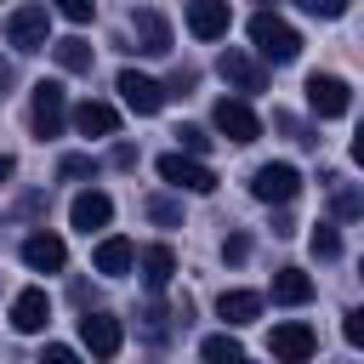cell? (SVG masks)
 Masks as SVG:
<instances>
[{
	"label": "cell",
	"instance_id": "obj_1",
	"mask_svg": "<svg viewBox=\"0 0 364 364\" xmlns=\"http://www.w3.org/2000/svg\"><path fill=\"white\" fill-rule=\"evenodd\" d=\"M250 46H256L267 63H296V57H301V34H296L284 17H273V11H256V17H250Z\"/></svg>",
	"mask_w": 364,
	"mask_h": 364
},
{
	"label": "cell",
	"instance_id": "obj_2",
	"mask_svg": "<svg viewBox=\"0 0 364 364\" xmlns=\"http://www.w3.org/2000/svg\"><path fill=\"white\" fill-rule=\"evenodd\" d=\"M28 125H34V136H40V142H46V136H63V125H68V91H63L57 80H40V85H34Z\"/></svg>",
	"mask_w": 364,
	"mask_h": 364
},
{
	"label": "cell",
	"instance_id": "obj_3",
	"mask_svg": "<svg viewBox=\"0 0 364 364\" xmlns=\"http://www.w3.org/2000/svg\"><path fill=\"white\" fill-rule=\"evenodd\" d=\"M313 347H318V336H313V324H301V318H284V324H273V336H267L273 364H307Z\"/></svg>",
	"mask_w": 364,
	"mask_h": 364
},
{
	"label": "cell",
	"instance_id": "obj_4",
	"mask_svg": "<svg viewBox=\"0 0 364 364\" xmlns=\"http://www.w3.org/2000/svg\"><path fill=\"white\" fill-rule=\"evenodd\" d=\"M159 176H165L176 193H210V188H216V171H210L205 159H193V154H165V159H159Z\"/></svg>",
	"mask_w": 364,
	"mask_h": 364
},
{
	"label": "cell",
	"instance_id": "obj_5",
	"mask_svg": "<svg viewBox=\"0 0 364 364\" xmlns=\"http://www.w3.org/2000/svg\"><path fill=\"white\" fill-rule=\"evenodd\" d=\"M250 193L262 199V205H290L296 193H301V171L296 165H256V176H250Z\"/></svg>",
	"mask_w": 364,
	"mask_h": 364
},
{
	"label": "cell",
	"instance_id": "obj_6",
	"mask_svg": "<svg viewBox=\"0 0 364 364\" xmlns=\"http://www.w3.org/2000/svg\"><path fill=\"white\" fill-rule=\"evenodd\" d=\"M46 34H51V11L46 6H17L6 17V40L17 51H46Z\"/></svg>",
	"mask_w": 364,
	"mask_h": 364
},
{
	"label": "cell",
	"instance_id": "obj_7",
	"mask_svg": "<svg viewBox=\"0 0 364 364\" xmlns=\"http://www.w3.org/2000/svg\"><path fill=\"white\" fill-rule=\"evenodd\" d=\"M210 119H216V131H222L228 142H239V148L262 136V119L250 114V102H245V97H222V102L210 108Z\"/></svg>",
	"mask_w": 364,
	"mask_h": 364
},
{
	"label": "cell",
	"instance_id": "obj_8",
	"mask_svg": "<svg viewBox=\"0 0 364 364\" xmlns=\"http://www.w3.org/2000/svg\"><path fill=\"white\" fill-rule=\"evenodd\" d=\"M307 108H313L318 119H341V114L353 108L347 80H341V74H313V80H307Z\"/></svg>",
	"mask_w": 364,
	"mask_h": 364
},
{
	"label": "cell",
	"instance_id": "obj_9",
	"mask_svg": "<svg viewBox=\"0 0 364 364\" xmlns=\"http://www.w3.org/2000/svg\"><path fill=\"white\" fill-rule=\"evenodd\" d=\"M216 68H222V80H228L233 91H245V97H256V91H267V68H262V63H256L250 51H239V46H228Z\"/></svg>",
	"mask_w": 364,
	"mask_h": 364
},
{
	"label": "cell",
	"instance_id": "obj_10",
	"mask_svg": "<svg viewBox=\"0 0 364 364\" xmlns=\"http://www.w3.org/2000/svg\"><path fill=\"white\" fill-rule=\"evenodd\" d=\"M80 341L91 347V358H119V347H125V336H119V318L114 313H85L80 318Z\"/></svg>",
	"mask_w": 364,
	"mask_h": 364
},
{
	"label": "cell",
	"instance_id": "obj_11",
	"mask_svg": "<svg viewBox=\"0 0 364 364\" xmlns=\"http://www.w3.org/2000/svg\"><path fill=\"white\" fill-rule=\"evenodd\" d=\"M114 85H119V97H125L131 114H159V108H165V85L148 80V74H136V68H119Z\"/></svg>",
	"mask_w": 364,
	"mask_h": 364
},
{
	"label": "cell",
	"instance_id": "obj_12",
	"mask_svg": "<svg viewBox=\"0 0 364 364\" xmlns=\"http://www.w3.org/2000/svg\"><path fill=\"white\" fill-rule=\"evenodd\" d=\"M233 23V6L228 0H188V34L193 40H222Z\"/></svg>",
	"mask_w": 364,
	"mask_h": 364
},
{
	"label": "cell",
	"instance_id": "obj_13",
	"mask_svg": "<svg viewBox=\"0 0 364 364\" xmlns=\"http://www.w3.org/2000/svg\"><path fill=\"white\" fill-rule=\"evenodd\" d=\"M68 222H74L80 233H97V228H108V222H114V199H108L102 188H85V193H74Z\"/></svg>",
	"mask_w": 364,
	"mask_h": 364
},
{
	"label": "cell",
	"instance_id": "obj_14",
	"mask_svg": "<svg viewBox=\"0 0 364 364\" xmlns=\"http://www.w3.org/2000/svg\"><path fill=\"white\" fill-rule=\"evenodd\" d=\"M46 318H51V296H46L40 284L17 290V301H11V330H17V336H34V330H46Z\"/></svg>",
	"mask_w": 364,
	"mask_h": 364
},
{
	"label": "cell",
	"instance_id": "obj_15",
	"mask_svg": "<svg viewBox=\"0 0 364 364\" xmlns=\"http://www.w3.org/2000/svg\"><path fill=\"white\" fill-rule=\"evenodd\" d=\"M23 262H28L34 273H63V267H68V245H63L57 233H28V239H23Z\"/></svg>",
	"mask_w": 364,
	"mask_h": 364
},
{
	"label": "cell",
	"instance_id": "obj_16",
	"mask_svg": "<svg viewBox=\"0 0 364 364\" xmlns=\"http://www.w3.org/2000/svg\"><path fill=\"white\" fill-rule=\"evenodd\" d=\"M131 28H136V51H148V57H165V51H171V23H165L154 6L131 11Z\"/></svg>",
	"mask_w": 364,
	"mask_h": 364
},
{
	"label": "cell",
	"instance_id": "obj_17",
	"mask_svg": "<svg viewBox=\"0 0 364 364\" xmlns=\"http://www.w3.org/2000/svg\"><path fill=\"white\" fill-rule=\"evenodd\" d=\"M97 273H108V279H119V273H131V262H136V245L125 239V233H108L102 245H97Z\"/></svg>",
	"mask_w": 364,
	"mask_h": 364
},
{
	"label": "cell",
	"instance_id": "obj_18",
	"mask_svg": "<svg viewBox=\"0 0 364 364\" xmlns=\"http://www.w3.org/2000/svg\"><path fill=\"white\" fill-rule=\"evenodd\" d=\"M131 267H142L148 290H165V284H171V273H176V250H171V245H148V250H136V262H131Z\"/></svg>",
	"mask_w": 364,
	"mask_h": 364
},
{
	"label": "cell",
	"instance_id": "obj_19",
	"mask_svg": "<svg viewBox=\"0 0 364 364\" xmlns=\"http://www.w3.org/2000/svg\"><path fill=\"white\" fill-rule=\"evenodd\" d=\"M216 313L228 318V330H239V324H250V318L262 313V296H256V290H222V296H216Z\"/></svg>",
	"mask_w": 364,
	"mask_h": 364
},
{
	"label": "cell",
	"instance_id": "obj_20",
	"mask_svg": "<svg viewBox=\"0 0 364 364\" xmlns=\"http://www.w3.org/2000/svg\"><path fill=\"white\" fill-rule=\"evenodd\" d=\"M74 125H80V136H114L119 131V114L108 102H80L74 108Z\"/></svg>",
	"mask_w": 364,
	"mask_h": 364
},
{
	"label": "cell",
	"instance_id": "obj_21",
	"mask_svg": "<svg viewBox=\"0 0 364 364\" xmlns=\"http://www.w3.org/2000/svg\"><path fill=\"white\" fill-rule=\"evenodd\" d=\"M273 301H284V307L313 301V279H307L301 267H279V273H273Z\"/></svg>",
	"mask_w": 364,
	"mask_h": 364
},
{
	"label": "cell",
	"instance_id": "obj_22",
	"mask_svg": "<svg viewBox=\"0 0 364 364\" xmlns=\"http://www.w3.org/2000/svg\"><path fill=\"white\" fill-rule=\"evenodd\" d=\"M51 57H57V68H68V74H91V46H85L80 34L57 40V46H51Z\"/></svg>",
	"mask_w": 364,
	"mask_h": 364
},
{
	"label": "cell",
	"instance_id": "obj_23",
	"mask_svg": "<svg viewBox=\"0 0 364 364\" xmlns=\"http://www.w3.org/2000/svg\"><path fill=\"white\" fill-rule=\"evenodd\" d=\"M199 358H205V364H239L245 347H239L233 336H205V341H199Z\"/></svg>",
	"mask_w": 364,
	"mask_h": 364
},
{
	"label": "cell",
	"instance_id": "obj_24",
	"mask_svg": "<svg viewBox=\"0 0 364 364\" xmlns=\"http://www.w3.org/2000/svg\"><path fill=\"white\" fill-rule=\"evenodd\" d=\"M307 245H313V256H324V262H336V256H341V233H336V228H330V222H318V228H313V239H307Z\"/></svg>",
	"mask_w": 364,
	"mask_h": 364
},
{
	"label": "cell",
	"instance_id": "obj_25",
	"mask_svg": "<svg viewBox=\"0 0 364 364\" xmlns=\"http://www.w3.org/2000/svg\"><path fill=\"white\" fill-rule=\"evenodd\" d=\"M176 142H182V148H176V154H193V159H199V154H205V148H210V136H205V131H199V125H176Z\"/></svg>",
	"mask_w": 364,
	"mask_h": 364
},
{
	"label": "cell",
	"instance_id": "obj_26",
	"mask_svg": "<svg viewBox=\"0 0 364 364\" xmlns=\"http://www.w3.org/2000/svg\"><path fill=\"white\" fill-rule=\"evenodd\" d=\"M68 23H91V11H97V0H51Z\"/></svg>",
	"mask_w": 364,
	"mask_h": 364
},
{
	"label": "cell",
	"instance_id": "obj_27",
	"mask_svg": "<svg viewBox=\"0 0 364 364\" xmlns=\"http://www.w3.org/2000/svg\"><path fill=\"white\" fill-rule=\"evenodd\" d=\"M91 171H97V165H91L85 154H63V165H57V176H68V182H74V176H91Z\"/></svg>",
	"mask_w": 364,
	"mask_h": 364
},
{
	"label": "cell",
	"instance_id": "obj_28",
	"mask_svg": "<svg viewBox=\"0 0 364 364\" xmlns=\"http://www.w3.org/2000/svg\"><path fill=\"white\" fill-rule=\"evenodd\" d=\"M40 364H85V358H80L74 347H63V341H51V347L40 353Z\"/></svg>",
	"mask_w": 364,
	"mask_h": 364
},
{
	"label": "cell",
	"instance_id": "obj_29",
	"mask_svg": "<svg viewBox=\"0 0 364 364\" xmlns=\"http://www.w3.org/2000/svg\"><path fill=\"white\" fill-rule=\"evenodd\" d=\"M353 0H301V11H313V17H341Z\"/></svg>",
	"mask_w": 364,
	"mask_h": 364
},
{
	"label": "cell",
	"instance_id": "obj_30",
	"mask_svg": "<svg viewBox=\"0 0 364 364\" xmlns=\"http://www.w3.org/2000/svg\"><path fill=\"white\" fill-rule=\"evenodd\" d=\"M358 210H364V199L353 188H336V216H358Z\"/></svg>",
	"mask_w": 364,
	"mask_h": 364
},
{
	"label": "cell",
	"instance_id": "obj_31",
	"mask_svg": "<svg viewBox=\"0 0 364 364\" xmlns=\"http://www.w3.org/2000/svg\"><path fill=\"white\" fill-rule=\"evenodd\" d=\"M148 216H154V222H171V228L182 222V210H176L171 199H148Z\"/></svg>",
	"mask_w": 364,
	"mask_h": 364
},
{
	"label": "cell",
	"instance_id": "obj_32",
	"mask_svg": "<svg viewBox=\"0 0 364 364\" xmlns=\"http://www.w3.org/2000/svg\"><path fill=\"white\" fill-rule=\"evenodd\" d=\"M222 256H228V262H245V256H250V239H245V233H228Z\"/></svg>",
	"mask_w": 364,
	"mask_h": 364
},
{
	"label": "cell",
	"instance_id": "obj_33",
	"mask_svg": "<svg viewBox=\"0 0 364 364\" xmlns=\"http://www.w3.org/2000/svg\"><path fill=\"white\" fill-rule=\"evenodd\" d=\"M341 336H347V347H358V341H364V313H358V307L347 313V324H341Z\"/></svg>",
	"mask_w": 364,
	"mask_h": 364
},
{
	"label": "cell",
	"instance_id": "obj_34",
	"mask_svg": "<svg viewBox=\"0 0 364 364\" xmlns=\"http://www.w3.org/2000/svg\"><path fill=\"white\" fill-rule=\"evenodd\" d=\"M11 171H17V159H11V154H0V182H6Z\"/></svg>",
	"mask_w": 364,
	"mask_h": 364
},
{
	"label": "cell",
	"instance_id": "obj_35",
	"mask_svg": "<svg viewBox=\"0 0 364 364\" xmlns=\"http://www.w3.org/2000/svg\"><path fill=\"white\" fill-rule=\"evenodd\" d=\"M6 85H11V63H0V97H6Z\"/></svg>",
	"mask_w": 364,
	"mask_h": 364
},
{
	"label": "cell",
	"instance_id": "obj_36",
	"mask_svg": "<svg viewBox=\"0 0 364 364\" xmlns=\"http://www.w3.org/2000/svg\"><path fill=\"white\" fill-rule=\"evenodd\" d=\"M239 364H250V358H239Z\"/></svg>",
	"mask_w": 364,
	"mask_h": 364
}]
</instances>
